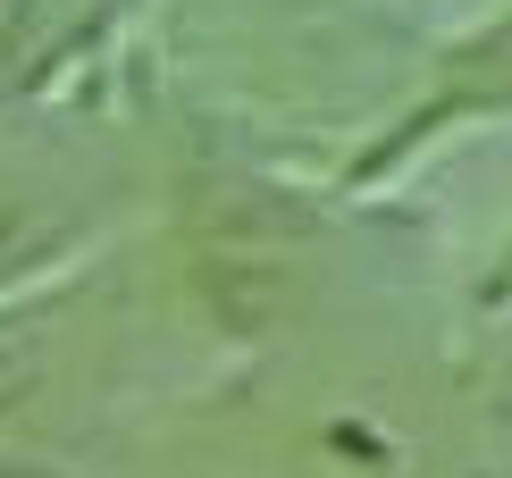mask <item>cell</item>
<instances>
[{
    "instance_id": "6da1fadb",
    "label": "cell",
    "mask_w": 512,
    "mask_h": 478,
    "mask_svg": "<svg viewBox=\"0 0 512 478\" xmlns=\"http://www.w3.org/2000/svg\"><path fill=\"white\" fill-rule=\"evenodd\" d=\"M42 235H51V210L0 185V269H9V260H26V252L42 244Z\"/></svg>"
},
{
    "instance_id": "7a4b0ae2",
    "label": "cell",
    "mask_w": 512,
    "mask_h": 478,
    "mask_svg": "<svg viewBox=\"0 0 512 478\" xmlns=\"http://www.w3.org/2000/svg\"><path fill=\"white\" fill-rule=\"evenodd\" d=\"M26 386H34V353H26V336H17V328H0V411L26 403Z\"/></svg>"
}]
</instances>
